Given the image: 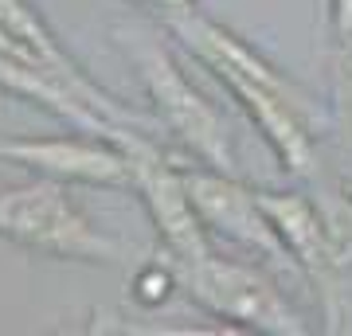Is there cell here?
Segmentation results:
<instances>
[{
	"mask_svg": "<svg viewBox=\"0 0 352 336\" xmlns=\"http://www.w3.org/2000/svg\"><path fill=\"white\" fill-rule=\"evenodd\" d=\"M113 36L149 94L153 117L200 164L239 176V157H235V137L227 129V117L215 110V102L208 94L192 87V78L180 71V63L168 55V47L138 27H113Z\"/></svg>",
	"mask_w": 352,
	"mask_h": 336,
	"instance_id": "7a4b0ae2",
	"label": "cell"
},
{
	"mask_svg": "<svg viewBox=\"0 0 352 336\" xmlns=\"http://www.w3.org/2000/svg\"><path fill=\"white\" fill-rule=\"evenodd\" d=\"M329 27L337 43L352 36V0H329Z\"/></svg>",
	"mask_w": 352,
	"mask_h": 336,
	"instance_id": "9c48e42d",
	"label": "cell"
},
{
	"mask_svg": "<svg viewBox=\"0 0 352 336\" xmlns=\"http://www.w3.org/2000/svg\"><path fill=\"white\" fill-rule=\"evenodd\" d=\"M129 4H138V8H149V12H157L164 20L168 12H180V8H192L196 0H129Z\"/></svg>",
	"mask_w": 352,
	"mask_h": 336,
	"instance_id": "30bf717a",
	"label": "cell"
},
{
	"mask_svg": "<svg viewBox=\"0 0 352 336\" xmlns=\"http://www.w3.org/2000/svg\"><path fill=\"white\" fill-rule=\"evenodd\" d=\"M0 161L63 184L129 188L126 157L102 137H0Z\"/></svg>",
	"mask_w": 352,
	"mask_h": 336,
	"instance_id": "52a82bcc",
	"label": "cell"
},
{
	"mask_svg": "<svg viewBox=\"0 0 352 336\" xmlns=\"http://www.w3.org/2000/svg\"><path fill=\"white\" fill-rule=\"evenodd\" d=\"M184 184H188V196L196 203L200 223L208 227V235H219L223 243L251 250L258 258L289 262L258 192L247 188L239 176L200 164V168H184Z\"/></svg>",
	"mask_w": 352,
	"mask_h": 336,
	"instance_id": "8992f818",
	"label": "cell"
},
{
	"mask_svg": "<svg viewBox=\"0 0 352 336\" xmlns=\"http://www.w3.org/2000/svg\"><path fill=\"white\" fill-rule=\"evenodd\" d=\"M0 238L63 262L110 266L122 258L118 238L90 223V215L71 199L67 184L51 176H32L24 184L0 188Z\"/></svg>",
	"mask_w": 352,
	"mask_h": 336,
	"instance_id": "3957f363",
	"label": "cell"
},
{
	"mask_svg": "<svg viewBox=\"0 0 352 336\" xmlns=\"http://www.w3.org/2000/svg\"><path fill=\"white\" fill-rule=\"evenodd\" d=\"M344 196H349V199H352V180H349V184H344Z\"/></svg>",
	"mask_w": 352,
	"mask_h": 336,
	"instance_id": "8fae6325",
	"label": "cell"
},
{
	"mask_svg": "<svg viewBox=\"0 0 352 336\" xmlns=\"http://www.w3.org/2000/svg\"><path fill=\"white\" fill-rule=\"evenodd\" d=\"M173 289H180V274H176L173 258L149 262V266H141L138 278H133V298H138L141 305H161V301H168Z\"/></svg>",
	"mask_w": 352,
	"mask_h": 336,
	"instance_id": "ba28073f",
	"label": "cell"
},
{
	"mask_svg": "<svg viewBox=\"0 0 352 336\" xmlns=\"http://www.w3.org/2000/svg\"><path fill=\"white\" fill-rule=\"evenodd\" d=\"M180 289L188 293L196 309H204L215 321H231L239 328L266 336H305L309 324L289 298L278 289V282L263 266L223 254H204L196 262H176Z\"/></svg>",
	"mask_w": 352,
	"mask_h": 336,
	"instance_id": "277c9868",
	"label": "cell"
},
{
	"mask_svg": "<svg viewBox=\"0 0 352 336\" xmlns=\"http://www.w3.org/2000/svg\"><path fill=\"white\" fill-rule=\"evenodd\" d=\"M289 262L305 274L321 301V328H349V282H352V199L340 203L309 199L302 192H258Z\"/></svg>",
	"mask_w": 352,
	"mask_h": 336,
	"instance_id": "6da1fadb",
	"label": "cell"
},
{
	"mask_svg": "<svg viewBox=\"0 0 352 336\" xmlns=\"http://www.w3.org/2000/svg\"><path fill=\"white\" fill-rule=\"evenodd\" d=\"M110 145L126 157L129 188L138 192L164 254L173 262H196L204 254H212L208 227L200 223L196 203L188 196V184H184V168H176L153 145V137L141 125H113Z\"/></svg>",
	"mask_w": 352,
	"mask_h": 336,
	"instance_id": "5b68a950",
	"label": "cell"
}]
</instances>
